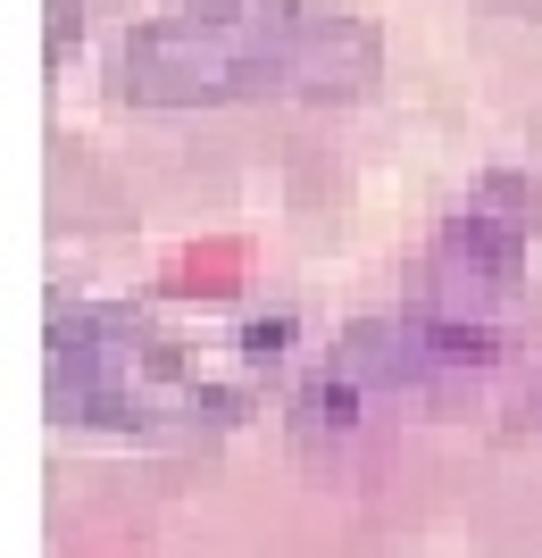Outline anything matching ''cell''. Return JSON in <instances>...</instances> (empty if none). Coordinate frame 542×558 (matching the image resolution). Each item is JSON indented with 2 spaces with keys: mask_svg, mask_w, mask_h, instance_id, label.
Segmentation results:
<instances>
[{
  "mask_svg": "<svg viewBox=\"0 0 542 558\" xmlns=\"http://www.w3.org/2000/svg\"><path fill=\"white\" fill-rule=\"evenodd\" d=\"M534 175L493 167L425 242V276L401 308L359 317L301 384V442H351L393 417L450 409L493 384L526 342V251H534Z\"/></svg>",
  "mask_w": 542,
  "mask_h": 558,
  "instance_id": "6da1fadb",
  "label": "cell"
},
{
  "mask_svg": "<svg viewBox=\"0 0 542 558\" xmlns=\"http://www.w3.org/2000/svg\"><path fill=\"white\" fill-rule=\"evenodd\" d=\"M384 75V34L334 0H184L142 17L118 50L134 109H260L359 100Z\"/></svg>",
  "mask_w": 542,
  "mask_h": 558,
  "instance_id": "7a4b0ae2",
  "label": "cell"
},
{
  "mask_svg": "<svg viewBox=\"0 0 542 558\" xmlns=\"http://www.w3.org/2000/svg\"><path fill=\"white\" fill-rule=\"evenodd\" d=\"M50 417L84 434H192L209 425V384L184 367L142 308L59 301L50 308Z\"/></svg>",
  "mask_w": 542,
  "mask_h": 558,
  "instance_id": "3957f363",
  "label": "cell"
},
{
  "mask_svg": "<svg viewBox=\"0 0 542 558\" xmlns=\"http://www.w3.org/2000/svg\"><path fill=\"white\" fill-rule=\"evenodd\" d=\"M534 417H542V367H534Z\"/></svg>",
  "mask_w": 542,
  "mask_h": 558,
  "instance_id": "277c9868",
  "label": "cell"
}]
</instances>
